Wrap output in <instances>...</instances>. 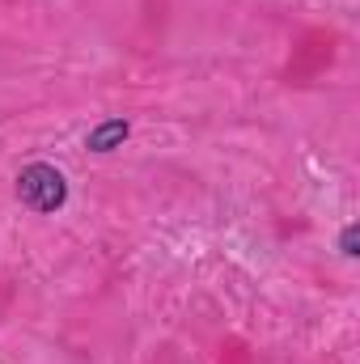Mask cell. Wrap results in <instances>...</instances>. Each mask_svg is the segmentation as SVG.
<instances>
[{
	"mask_svg": "<svg viewBox=\"0 0 360 364\" xmlns=\"http://www.w3.org/2000/svg\"><path fill=\"white\" fill-rule=\"evenodd\" d=\"M356 246H360V229H356V225H348V229L339 233V255H348V259H356V255H360Z\"/></svg>",
	"mask_w": 360,
	"mask_h": 364,
	"instance_id": "cell-3",
	"label": "cell"
},
{
	"mask_svg": "<svg viewBox=\"0 0 360 364\" xmlns=\"http://www.w3.org/2000/svg\"><path fill=\"white\" fill-rule=\"evenodd\" d=\"M127 136H132V123H127L123 114H110V119H102L97 127H90L85 149H90V153H115V149H123Z\"/></svg>",
	"mask_w": 360,
	"mask_h": 364,
	"instance_id": "cell-2",
	"label": "cell"
},
{
	"mask_svg": "<svg viewBox=\"0 0 360 364\" xmlns=\"http://www.w3.org/2000/svg\"><path fill=\"white\" fill-rule=\"evenodd\" d=\"M17 199H21V208H30L38 216H51L68 203V178L47 161H30L17 174Z\"/></svg>",
	"mask_w": 360,
	"mask_h": 364,
	"instance_id": "cell-1",
	"label": "cell"
}]
</instances>
